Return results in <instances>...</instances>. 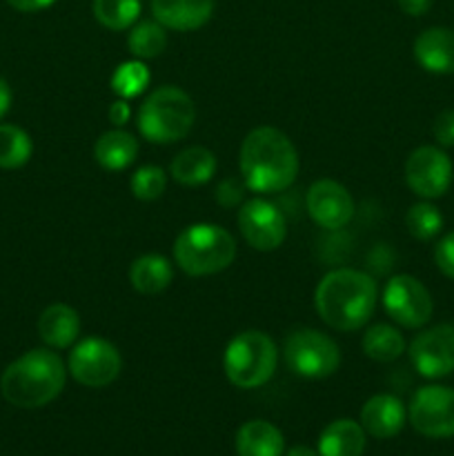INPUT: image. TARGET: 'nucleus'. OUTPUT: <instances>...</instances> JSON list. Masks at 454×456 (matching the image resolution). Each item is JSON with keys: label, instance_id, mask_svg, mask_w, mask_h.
<instances>
[{"label": "nucleus", "instance_id": "6ab92c4d", "mask_svg": "<svg viewBox=\"0 0 454 456\" xmlns=\"http://www.w3.org/2000/svg\"><path fill=\"white\" fill-rule=\"evenodd\" d=\"M138 156V141L134 134L125 132V129L116 127L98 136L96 145H93V159L107 172H120L127 169L129 165L136 160Z\"/></svg>", "mask_w": 454, "mask_h": 456}, {"label": "nucleus", "instance_id": "9d476101", "mask_svg": "<svg viewBox=\"0 0 454 456\" xmlns=\"http://www.w3.org/2000/svg\"><path fill=\"white\" fill-rule=\"evenodd\" d=\"M383 307L394 323L408 330L423 328L434 312L427 288L409 274H396L387 281L383 289Z\"/></svg>", "mask_w": 454, "mask_h": 456}, {"label": "nucleus", "instance_id": "f8f14e48", "mask_svg": "<svg viewBox=\"0 0 454 456\" xmlns=\"http://www.w3.org/2000/svg\"><path fill=\"white\" fill-rule=\"evenodd\" d=\"M239 230L245 243L256 252H274L288 236L285 214L265 199H252L240 205Z\"/></svg>", "mask_w": 454, "mask_h": 456}, {"label": "nucleus", "instance_id": "c85d7f7f", "mask_svg": "<svg viewBox=\"0 0 454 456\" xmlns=\"http://www.w3.org/2000/svg\"><path fill=\"white\" fill-rule=\"evenodd\" d=\"M405 227L417 240H432L443 230V214L427 200L412 205L405 214Z\"/></svg>", "mask_w": 454, "mask_h": 456}, {"label": "nucleus", "instance_id": "7ed1b4c3", "mask_svg": "<svg viewBox=\"0 0 454 456\" xmlns=\"http://www.w3.org/2000/svg\"><path fill=\"white\" fill-rule=\"evenodd\" d=\"M67 368L52 350H29L13 361L0 379L3 396L16 408H43L62 392Z\"/></svg>", "mask_w": 454, "mask_h": 456}, {"label": "nucleus", "instance_id": "a211bd4d", "mask_svg": "<svg viewBox=\"0 0 454 456\" xmlns=\"http://www.w3.org/2000/svg\"><path fill=\"white\" fill-rule=\"evenodd\" d=\"M38 334L45 346L53 350H65L74 346L80 337V316L78 312L65 303H53L45 307L38 319Z\"/></svg>", "mask_w": 454, "mask_h": 456}, {"label": "nucleus", "instance_id": "c9c22d12", "mask_svg": "<svg viewBox=\"0 0 454 456\" xmlns=\"http://www.w3.org/2000/svg\"><path fill=\"white\" fill-rule=\"evenodd\" d=\"M9 107H12V89H9L7 80L0 76V118L7 114Z\"/></svg>", "mask_w": 454, "mask_h": 456}, {"label": "nucleus", "instance_id": "f257e3e1", "mask_svg": "<svg viewBox=\"0 0 454 456\" xmlns=\"http://www.w3.org/2000/svg\"><path fill=\"white\" fill-rule=\"evenodd\" d=\"M298 151L288 134L276 127H256L245 136L239 154L240 176L254 194H276L296 181Z\"/></svg>", "mask_w": 454, "mask_h": 456}, {"label": "nucleus", "instance_id": "dca6fc26", "mask_svg": "<svg viewBox=\"0 0 454 456\" xmlns=\"http://www.w3.org/2000/svg\"><path fill=\"white\" fill-rule=\"evenodd\" d=\"M414 58L430 74H454V29L430 27L414 40Z\"/></svg>", "mask_w": 454, "mask_h": 456}, {"label": "nucleus", "instance_id": "a878e982", "mask_svg": "<svg viewBox=\"0 0 454 456\" xmlns=\"http://www.w3.org/2000/svg\"><path fill=\"white\" fill-rule=\"evenodd\" d=\"M34 142L18 125H0V169H18L29 163Z\"/></svg>", "mask_w": 454, "mask_h": 456}, {"label": "nucleus", "instance_id": "9b49d317", "mask_svg": "<svg viewBox=\"0 0 454 456\" xmlns=\"http://www.w3.org/2000/svg\"><path fill=\"white\" fill-rule=\"evenodd\" d=\"M454 167L441 147H417L405 160V183L423 200L441 199L452 185Z\"/></svg>", "mask_w": 454, "mask_h": 456}, {"label": "nucleus", "instance_id": "393cba45", "mask_svg": "<svg viewBox=\"0 0 454 456\" xmlns=\"http://www.w3.org/2000/svg\"><path fill=\"white\" fill-rule=\"evenodd\" d=\"M127 47L138 61H150L160 56L167 47V31L158 20H141L132 27L127 36Z\"/></svg>", "mask_w": 454, "mask_h": 456}, {"label": "nucleus", "instance_id": "ddd939ff", "mask_svg": "<svg viewBox=\"0 0 454 456\" xmlns=\"http://www.w3.org/2000/svg\"><path fill=\"white\" fill-rule=\"evenodd\" d=\"M409 361L426 379H443L454 372V325L441 323L423 330L409 343Z\"/></svg>", "mask_w": 454, "mask_h": 456}, {"label": "nucleus", "instance_id": "72a5a7b5", "mask_svg": "<svg viewBox=\"0 0 454 456\" xmlns=\"http://www.w3.org/2000/svg\"><path fill=\"white\" fill-rule=\"evenodd\" d=\"M16 12L22 13H34V12H43V9L52 7L56 0H7Z\"/></svg>", "mask_w": 454, "mask_h": 456}, {"label": "nucleus", "instance_id": "f704fd0d", "mask_svg": "<svg viewBox=\"0 0 454 456\" xmlns=\"http://www.w3.org/2000/svg\"><path fill=\"white\" fill-rule=\"evenodd\" d=\"M432 3L434 0H399V7L408 16H423V13L430 12Z\"/></svg>", "mask_w": 454, "mask_h": 456}, {"label": "nucleus", "instance_id": "7c9ffc66", "mask_svg": "<svg viewBox=\"0 0 454 456\" xmlns=\"http://www.w3.org/2000/svg\"><path fill=\"white\" fill-rule=\"evenodd\" d=\"M434 263L448 279L454 281V232L445 234L434 248Z\"/></svg>", "mask_w": 454, "mask_h": 456}, {"label": "nucleus", "instance_id": "f03ea898", "mask_svg": "<svg viewBox=\"0 0 454 456\" xmlns=\"http://www.w3.org/2000/svg\"><path fill=\"white\" fill-rule=\"evenodd\" d=\"M378 288L369 274L341 267L320 279L314 292V307L320 319L338 332L361 330L374 314Z\"/></svg>", "mask_w": 454, "mask_h": 456}, {"label": "nucleus", "instance_id": "473e14b6", "mask_svg": "<svg viewBox=\"0 0 454 456\" xmlns=\"http://www.w3.org/2000/svg\"><path fill=\"white\" fill-rule=\"evenodd\" d=\"M107 116H109V120L116 125V127H120V125L127 123L129 116H132V107H129V102L125 101V98H118L116 102H111Z\"/></svg>", "mask_w": 454, "mask_h": 456}, {"label": "nucleus", "instance_id": "412c9836", "mask_svg": "<svg viewBox=\"0 0 454 456\" xmlns=\"http://www.w3.org/2000/svg\"><path fill=\"white\" fill-rule=\"evenodd\" d=\"M365 450V430L352 419L332 421L319 436V456H361Z\"/></svg>", "mask_w": 454, "mask_h": 456}, {"label": "nucleus", "instance_id": "bb28decb", "mask_svg": "<svg viewBox=\"0 0 454 456\" xmlns=\"http://www.w3.org/2000/svg\"><path fill=\"white\" fill-rule=\"evenodd\" d=\"M93 16L105 29H132L141 16V0H93Z\"/></svg>", "mask_w": 454, "mask_h": 456}, {"label": "nucleus", "instance_id": "b1692460", "mask_svg": "<svg viewBox=\"0 0 454 456\" xmlns=\"http://www.w3.org/2000/svg\"><path fill=\"white\" fill-rule=\"evenodd\" d=\"M363 352L378 363H392L405 352V338L394 325L377 323L363 334Z\"/></svg>", "mask_w": 454, "mask_h": 456}, {"label": "nucleus", "instance_id": "e433bc0d", "mask_svg": "<svg viewBox=\"0 0 454 456\" xmlns=\"http://www.w3.org/2000/svg\"><path fill=\"white\" fill-rule=\"evenodd\" d=\"M285 456H319V452L312 448H307V445H294L292 450H288V454Z\"/></svg>", "mask_w": 454, "mask_h": 456}, {"label": "nucleus", "instance_id": "39448f33", "mask_svg": "<svg viewBox=\"0 0 454 456\" xmlns=\"http://www.w3.org/2000/svg\"><path fill=\"white\" fill-rule=\"evenodd\" d=\"M196 110L191 98L181 87L165 85L154 89L138 110V132L156 145L182 141L194 125Z\"/></svg>", "mask_w": 454, "mask_h": 456}, {"label": "nucleus", "instance_id": "f3484780", "mask_svg": "<svg viewBox=\"0 0 454 456\" xmlns=\"http://www.w3.org/2000/svg\"><path fill=\"white\" fill-rule=\"evenodd\" d=\"M151 13L165 29L194 31L209 22L214 0H151Z\"/></svg>", "mask_w": 454, "mask_h": 456}, {"label": "nucleus", "instance_id": "cd10ccee", "mask_svg": "<svg viewBox=\"0 0 454 456\" xmlns=\"http://www.w3.org/2000/svg\"><path fill=\"white\" fill-rule=\"evenodd\" d=\"M150 69L142 61L134 58V61L123 62L114 69L111 74V89L118 98H125V101H132V98L141 96L142 92L147 89L150 85Z\"/></svg>", "mask_w": 454, "mask_h": 456}, {"label": "nucleus", "instance_id": "4be33fe9", "mask_svg": "<svg viewBox=\"0 0 454 456\" xmlns=\"http://www.w3.org/2000/svg\"><path fill=\"white\" fill-rule=\"evenodd\" d=\"M285 439L270 421H247L236 435V454L239 456H283Z\"/></svg>", "mask_w": 454, "mask_h": 456}, {"label": "nucleus", "instance_id": "0eeeda50", "mask_svg": "<svg viewBox=\"0 0 454 456\" xmlns=\"http://www.w3.org/2000/svg\"><path fill=\"white\" fill-rule=\"evenodd\" d=\"M283 359L294 374L303 379H328L341 365V352L320 330L298 328L283 343Z\"/></svg>", "mask_w": 454, "mask_h": 456}, {"label": "nucleus", "instance_id": "1a4fd4ad", "mask_svg": "<svg viewBox=\"0 0 454 456\" xmlns=\"http://www.w3.org/2000/svg\"><path fill=\"white\" fill-rule=\"evenodd\" d=\"M408 419L427 439L454 436V390L445 386L418 387L409 401Z\"/></svg>", "mask_w": 454, "mask_h": 456}, {"label": "nucleus", "instance_id": "5701e85b", "mask_svg": "<svg viewBox=\"0 0 454 456\" xmlns=\"http://www.w3.org/2000/svg\"><path fill=\"white\" fill-rule=\"evenodd\" d=\"M174 281V267L163 254H142L129 267V283L138 294H158Z\"/></svg>", "mask_w": 454, "mask_h": 456}, {"label": "nucleus", "instance_id": "6e6552de", "mask_svg": "<svg viewBox=\"0 0 454 456\" xmlns=\"http://www.w3.org/2000/svg\"><path fill=\"white\" fill-rule=\"evenodd\" d=\"M67 370L80 386L107 387L120 377L123 356L114 343L98 337H87L69 352Z\"/></svg>", "mask_w": 454, "mask_h": 456}, {"label": "nucleus", "instance_id": "2eb2a0df", "mask_svg": "<svg viewBox=\"0 0 454 456\" xmlns=\"http://www.w3.org/2000/svg\"><path fill=\"white\" fill-rule=\"evenodd\" d=\"M405 405L394 395H377L365 401L361 410V426L374 439H392L405 426Z\"/></svg>", "mask_w": 454, "mask_h": 456}, {"label": "nucleus", "instance_id": "4468645a", "mask_svg": "<svg viewBox=\"0 0 454 456\" xmlns=\"http://www.w3.org/2000/svg\"><path fill=\"white\" fill-rule=\"evenodd\" d=\"M307 214L323 230H341L354 216V199L341 183L320 178L312 183L305 196Z\"/></svg>", "mask_w": 454, "mask_h": 456}, {"label": "nucleus", "instance_id": "c756f323", "mask_svg": "<svg viewBox=\"0 0 454 456\" xmlns=\"http://www.w3.org/2000/svg\"><path fill=\"white\" fill-rule=\"evenodd\" d=\"M129 187H132V194L138 200L150 203V200L160 199L165 194V190H167V174L158 165H142V167H138L132 174Z\"/></svg>", "mask_w": 454, "mask_h": 456}, {"label": "nucleus", "instance_id": "2f4dec72", "mask_svg": "<svg viewBox=\"0 0 454 456\" xmlns=\"http://www.w3.org/2000/svg\"><path fill=\"white\" fill-rule=\"evenodd\" d=\"M432 134L441 147H454V110H445L436 116Z\"/></svg>", "mask_w": 454, "mask_h": 456}, {"label": "nucleus", "instance_id": "423d86ee", "mask_svg": "<svg viewBox=\"0 0 454 456\" xmlns=\"http://www.w3.org/2000/svg\"><path fill=\"white\" fill-rule=\"evenodd\" d=\"M279 365V347L274 338L258 330H245L236 334L225 347L223 370L231 386L240 390L261 387L274 377Z\"/></svg>", "mask_w": 454, "mask_h": 456}, {"label": "nucleus", "instance_id": "20e7f679", "mask_svg": "<svg viewBox=\"0 0 454 456\" xmlns=\"http://www.w3.org/2000/svg\"><path fill=\"white\" fill-rule=\"evenodd\" d=\"M234 258V236L216 223L187 225L174 240V261L190 276L218 274L230 267Z\"/></svg>", "mask_w": 454, "mask_h": 456}, {"label": "nucleus", "instance_id": "aec40b11", "mask_svg": "<svg viewBox=\"0 0 454 456\" xmlns=\"http://www.w3.org/2000/svg\"><path fill=\"white\" fill-rule=\"evenodd\" d=\"M216 156L212 154L205 147H187V150L178 151L174 156L172 165H169V174L174 176V181H178L181 185L187 187H199L205 185L214 178L216 174Z\"/></svg>", "mask_w": 454, "mask_h": 456}]
</instances>
